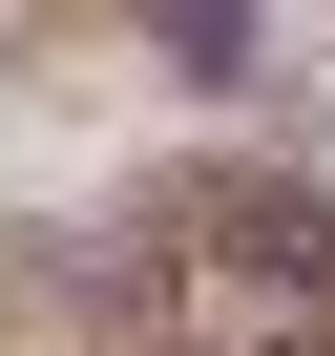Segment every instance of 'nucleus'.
Wrapping results in <instances>:
<instances>
[{
    "instance_id": "f257e3e1",
    "label": "nucleus",
    "mask_w": 335,
    "mask_h": 356,
    "mask_svg": "<svg viewBox=\"0 0 335 356\" xmlns=\"http://www.w3.org/2000/svg\"><path fill=\"white\" fill-rule=\"evenodd\" d=\"M105 293L168 335V356H335V210L293 168H189V189H147Z\"/></svg>"
}]
</instances>
